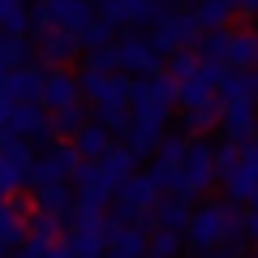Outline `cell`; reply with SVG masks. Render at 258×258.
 <instances>
[{"instance_id": "cell-21", "label": "cell", "mask_w": 258, "mask_h": 258, "mask_svg": "<svg viewBox=\"0 0 258 258\" xmlns=\"http://www.w3.org/2000/svg\"><path fill=\"white\" fill-rule=\"evenodd\" d=\"M39 52H43V60L64 64V60H74V56L82 52V43H78L74 30H56V26H47V30H43V43H39Z\"/></svg>"}, {"instance_id": "cell-36", "label": "cell", "mask_w": 258, "mask_h": 258, "mask_svg": "<svg viewBox=\"0 0 258 258\" xmlns=\"http://www.w3.org/2000/svg\"><path fill=\"white\" fill-rule=\"evenodd\" d=\"M129 120H134V112H129V108H103L99 112V125H108V134H125Z\"/></svg>"}, {"instance_id": "cell-43", "label": "cell", "mask_w": 258, "mask_h": 258, "mask_svg": "<svg viewBox=\"0 0 258 258\" xmlns=\"http://www.w3.org/2000/svg\"><path fill=\"white\" fill-rule=\"evenodd\" d=\"M254 258H258V254H254Z\"/></svg>"}, {"instance_id": "cell-20", "label": "cell", "mask_w": 258, "mask_h": 258, "mask_svg": "<svg viewBox=\"0 0 258 258\" xmlns=\"http://www.w3.org/2000/svg\"><path fill=\"white\" fill-rule=\"evenodd\" d=\"M26 237V207L5 198L0 203V249H18Z\"/></svg>"}, {"instance_id": "cell-40", "label": "cell", "mask_w": 258, "mask_h": 258, "mask_svg": "<svg viewBox=\"0 0 258 258\" xmlns=\"http://www.w3.org/2000/svg\"><path fill=\"white\" fill-rule=\"evenodd\" d=\"M203 258H237V249H228V245H220V249H211V254H203Z\"/></svg>"}, {"instance_id": "cell-23", "label": "cell", "mask_w": 258, "mask_h": 258, "mask_svg": "<svg viewBox=\"0 0 258 258\" xmlns=\"http://www.w3.org/2000/svg\"><path fill=\"white\" fill-rule=\"evenodd\" d=\"M228 69H258V35L232 30L228 35Z\"/></svg>"}, {"instance_id": "cell-13", "label": "cell", "mask_w": 258, "mask_h": 258, "mask_svg": "<svg viewBox=\"0 0 258 258\" xmlns=\"http://www.w3.org/2000/svg\"><path fill=\"white\" fill-rule=\"evenodd\" d=\"M43 82L47 74L35 64H18L5 74V99L9 103H43Z\"/></svg>"}, {"instance_id": "cell-11", "label": "cell", "mask_w": 258, "mask_h": 258, "mask_svg": "<svg viewBox=\"0 0 258 258\" xmlns=\"http://www.w3.org/2000/svg\"><path fill=\"white\" fill-rule=\"evenodd\" d=\"M116 69L120 74H159V52H155V43L151 39H142V35H125L116 43Z\"/></svg>"}, {"instance_id": "cell-6", "label": "cell", "mask_w": 258, "mask_h": 258, "mask_svg": "<svg viewBox=\"0 0 258 258\" xmlns=\"http://www.w3.org/2000/svg\"><path fill=\"white\" fill-rule=\"evenodd\" d=\"M74 189H78V207H82V211H99V215H103V207L116 198V185L103 176L99 159H82V164H78Z\"/></svg>"}, {"instance_id": "cell-33", "label": "cell", "mask_w": 258, "mask_h": 258, "mask_svg": "<svg viewBox=\"0 0 258 258\" xmlns=\"http://www.w3.org/2000/svg\"><path fill=\"white\" fill-rule=\"evenodd\" d=\"M78 43H82V47H91V52H95V47H108V43H112V26H108L103 18H99V22L91 18L82 30H78Z\"/></svg>"}, {"instance_id": "cell-9", "label": "cell", "mask_w": 258, "mask_h": 258, "mask_svg": "<svg viewBox=\"0 0 258 258\" xmlns=\"http://www.w3.org/2000/svg\"><path fill=\"white\" fill-rule=\"evenodd\" d=\"M78 164H82V155H78L74 147H47V155H39L35 164H30V189L35 185H52V181H74Z\"/></svg>"}, {"instance_id": "cell-35", "label": "cell", "mask_w": 258, "mask_h": 258, "mask_svg": "<svg viewBox=\"0 0 258 258\" xmlns=\"http://www.w3.org/2000/svg\"><path fill=\"white\" fill-rule=\"evenodd\" d=\"M203 64V56H198V47H181V52H172V64H168V74L181 82V78H189L194 69Z\"/></svg>"}, {"instance_id": "cell-2", "label": "cell", "mask_w": 258, "mask_h": 258, "mask_svg": "<svg viewBox=\"0 0 258 258\" xmlns=\"http://www.w3.org/2000/svg\"><path fill=\"white\" fill-rule=\"evenodd\" d=\"M211 185H215V147H211V142H189L172 194H176V198H185V203H194V198L207 194Z\"/></svg>"}, {"instance_id": "cell-12", "label": "cell", "mask_w": 258, "mask_h": 258, "mask_svg": "<svg viewBox=\"0 0 258 258\" xmlns=\"http://www.w3.org/2000/svg\"><path fill=\"white\" fill-rule=\"evenodd\" d=\"M13 138H26V142H39V138H52V116L43 112V103H13L9 120H5Z\"/></svg>"}, {"instance_id": "cell-31", "label": "cell", "mask_w": 258, "mask_h": 258, "mask_svg": "<svg viewBox=\"0 0 258 258\" xmlns=\"http://www.w3.org/2000/svg\"><path fill=\"white\" fill-rule=\"evenodd\" d=\"M52 245H56V237H52V232L26 228V237H22V245H18V249H13V258H43Z\"/></svg>"}, {"instance_id": "cell-30", "label": "cell", "mask_w": 258, "mask_h": 258, "mask_svg": "<svg viewBox=\"0 0 258 258\" xmlns=\"http://www.w3.org/2000/svg\"><path fill=\"white\" fill-rule=\"evenodd\" d=\"M198 56L228 69V30H207V39L198 43Z\"/></svg>"}, {"instance_id": "cell-15", "label": "cell", "mask_w": 258, "mask_h": 258, "mask_svg": "<svg viewBox=\"0 0 258 258\" xmlns=\"http://www.w3.org/2000/svg\"><path fill=\"white\" fill-rule=\"evenodd\" d=\"M108 254L116 258H142L147 254V228L134 220H112L108 224Z\"/></svg>"}, {"instance_id": "cell-37", "label": "cell", "mask_w": 258, "mask_h": 258, "mask_svg": "<svg viewBox=\"0 0 258 258\" xmlns=\"http://www.w3.org/2000/svg\"><path fill=\"white\" fill-rule=\"evenodd\" d=\"M245 237H254V241H258V198L249 203V215H245Z\"/></svg>"}, {"instance_id": "cell-10", "label": "cell", "mask_w": 258, "mask_h": 258, "mask_svg": "<svg viewBox=\"0 0 258 258\" xmlns=\"http://www.w3.org/2000/svg\"><path fill=\"white\" fill-rule=\"evenodd\" d=\"M185 147H189V138H181V134H172V138H164L155 147V159H151V185H155L159 194L172 189L176 185V172H181V159H185Z\"/></svg>"}, {"instance_id": "cell-39", "label": "cell", "mask_w": 258, "mask_h": 258, "mask_svg": "<svg viewBox=\"0 0 258 258\" xmlns=\"http://www.w3.org/2000/svg\"><path fill=\"white\" fill-rule=\"evenodd\" d=\"M43 258H69V249H64V241H56V245L52 249H47V254Z\"/></svg>"}, {"instance_id": "cell-8", "label": "cell", "mask_w": 258, "mask_h": 258, "mask_svg": "<svg viewBox=\"0 0 258 258\" xmlns=\"http://www.w3.org/2000/svg\"><path fill=\"white\" fill-rule=\"evenodd\" d=\"M159 203V189L151 185V176H129L125 185L116 189V220H134L142 224Z\"/></svg>"}, {"instance_id": "cell-24", "label": "cell", "mask_w": 258, "mask_h": 258, "mask_svg": "<svg viewBox=\"0 0 258 258\" xmlns=\"http://www.w3.org/2000/svg\"><path fill=\"white\" fill-rule=\"evenodd\" d=\"M35 207H39L43 215H60V220H69L74 198H69L64 181H52V185H35Z\"/></svg>"}, {"instance_id": "cell-1", "label": "cell", "mask_w": 258, "mask_h": 258, "mask_svg": "<svg viewBox=\"0 0 258 258\" xmlns=\"http://www.w3.org/2000/svg\"><path fill=\"white\" fill-rule=\"evenodd\" d=\"M241 237H245V215H237V203H203L185 224V241L194 254H211L220 245L237 249Z\"/></svg>"}, {"instance_id": "cell-5", "label": "cell", "mask_w": 258, "mask_h": 258, "mask_svg": "<svg viewBox=\"0 0 258 258\" xmlns=\"http://www.w3.org/2000/svg\"><path fill=\"white\" fill-rule=\"evenodd\" d=\"M220 78H224V64L203 60L189 78L176 82V103H181V108H207V103H220Z\"/></svg>"}, {"instance_id": "cell-38", "label": "cell", "mask_w": 258, "mask_h": 258, "mask_svg": "<svg viewBox=\"0 0 258 258\" xmlns=\"http://www.w3.org/2000/svg\"><path fill=\"white\" fill-rule=\"evenodd\" d=\"M232 9H241V13H258V0H232Z\"/></svg>"}, {"instance_id": "cell-3", "label": "cell", "mask_w": 258, "mask_h": 258, "mask_svg": "<svg viewBox=\"0 0 258 258\" xmlns=\"http://www.w3.org/2000/svg\"><path fill=\"white\" fill-rule=\"evenodd\" d=\"M176 103V78L172 74H147L142 82H134V95H129V112L134 116H151L168 125V112Z\"/></svg>"}, {"instance_id": "cell-17", "label": "cell", "mask_w": 258, "mask_h": 258, "mask_svg": "<svg viewBox=\"0 0 258 258\" xmlns=\"http://www.w3.org/2000/svg\"><path fill=\"white\" fill-rule=\"evenodd\" d=\"M125 138V151L134 159H142V155H151V151L164 142V120H151V116H134L129 120V129L120 134Z\"/></svg>"}, {"instance_id": "cell-26", "label": "cell", "mask_w": 258, "mask_h": 258, "mask_svg": "<svg viewBox=\"0 0 258 258\" xmlns=\"http://www.w3.org/2000/svg\"><path fill=\"white\" fill-rule=\"evenodd\" d=\"M134 164H138V159L129 155L125 147H108V155L99 159V168H103V176H108V181L116 185V189H120V185L129 181V176H134Z\"/></svg>"}, {"instance_id": "cell-16", "label": "cell", "mask_w": 258, "mask_h": 258, "mask_svg": "<svg viewBox=\"0 0 258 258\" xmlns=\"http://www.w3.org/2000/svg\"><path fill=\"white\" fill-rule=\"evenodd\" d=\"M254 125H258L254 103H220V134H224V142L254 138Z\"/></svg>"}, {"instance_id": "cell-7", "label": "cell", "mask_w": 258, "mask_h": 258, "mask_svg": "<svg viewBox=\"0 0 258 258\" xmlns=\"http://www.w3.org/2000/svg\"><path fill=\"white\" fill-rule=\"evenodd\" d=\"M198 39H203V26H198V18L194 13H185V9H172L164 22H159V30H155V52L159 56H172V52H181V47H198Z\"/></svg>"}, {"instance_id": "cell-41", "label": "cell", "mask_w": 258, "mask_h": 258, "mask_svg": "<svg viewBox=\"0 0 258 258\" xmlns=\"http://www.w3.org/2000/svg\"><path fill=\"white\" fill-rule=\"evenodd\" d=\"M69 258H74V254H69ZM86 258H103V254H86Z\"/></svg>"}, {"instance_id": "cell-22", "label": "cell", "mask_w": 258, "mask_h": 258, "mask_svg": "<svg viewBox=\"0 0 258 258\" xmlns=\"http://www.w3.org/2000/svg\"><path fill=\"white\" fill-rule=\"evenodd\" d=\"M108 147H112V134H108V125H99V120H86V125L74 134V151L82 159H103Z\"/></svg>"}, {"instance_id": "cell-28", "label": "cell", "mask_w": 258, "mask_h": 258, "mask_svg": "<svg viewBox=\"0 0 258 258\" xmlns=\"http://www.w3.org/2000/svg\"><path fill=\"white\" fill-rule=\"evenodd\" d=\"M176 254H181V232L155 228L147 237V254H142V258H176Z\"/></svg>"}, {"instance_id": "cell-4", "label": "cell", "mask_w": 258, "mask_h": 258, "mask_svg": "<svg viewBox=\"0 0 258 258\" xmlns=\"http://www.w3.org/2000/svg\"><path fill=\"white\" fill-rule=\"evenodd\" d=\"M82 95L95 103V112L103 108H129V95H134V82L125 74H95V69H82Z\"/></svg>"}, {"instance_id": "cell-14", "label": "cell", "mask_w": 258, "mask_h": 258, "mask_svg": "<svg viewBox=\"0 0 258 258\" xmlns=\"http://www.w3.org/2000/svg\"><path fill=\"white\" fill-rule=\"evenodd\" d=\"M91 22V5L86 0H47L43 9H39V26H56V30H82Z\"/></svg>"}, {"instance_id": "cell-29", "label": "cell", "mask_w": 258, "mask_h": 258, "mask_svg": "<svg viewBox=\"0 0 258 258\" xmlns=\"http://www.w3.org/2000/svg\"><path fill=\"white\" fill-rule=\"evenodd\" d=\"M82 125H86V108H82V99H78V103H69V108H60V112L52 116V129L60 134V138H74V134H78Z\"/></svg>"}, {"instance_id": "cell-18", "label": "cell", "mask_w": 258, "mask_h": 258, "mask_svg": "<svg viewBox=\"0 0 258 258\" xmlns=\"http://www.w3.org/2000/svg\"><path fill=\"white\" fill-rule=\"evenodd\" d=\"M220 103H258V69H224Z\"/></svg>"}, {"instance_id": "cell-25", "label": "cell", "mask_w": 258, "mask_h": 258, "mask_svg": "<svg viewBox=\"0 0 258 258\" xmlns=\"http://www.w3.org/2000/svg\"><path fill=\"white\" fill-rule=\"evenodd\" d=\"M151 215H155V228H172V232H181L185 224H189L194 211H189V203H185V198H176V194H172V198H159Z\"/></svg>"}, {"instance_id": "cell-19", "label": "cell", "mask_w": 258, "mask_h": 258, "mask_svg": "<svg viewBox=\"0 0 258 258\" xmlns=\"http://www.w3.org/2000/svg\"><path fill=\"white\" fill-rule=\"evenodd\" d=\"M78 99H82V82H78L74 74H64V69L47 74V82H43V108L60 112V108H69V103H78Z\"/></svg>"}, {"instance_id": "cell-32", "label": "cell", "mask_w": 258, "mask_h": 258, "mask_svg": "<svg viewBox=\"0 0 258 258\" xmlns=\"http://www.w3.org/2000/svg\"><path fill=\"white\" fill-rule=\"evenodd\" d=\"M220 125V103H207V108H185V129L189 134H207V129Z\"/></svg>"}, {"instance_id": "cell-27", "label": "cell", "mask_w": 258, "mask_h": 258, "mask_svg": "<svg viewBox=\"0 0 258 258\" xmlns=\"http://www.w3.org/2000/svg\"><path fill=\"white\" fill-rule=\"evenodd\" d=\"M198 26L203 30H224L232 18V0H198V9H194Z\"/></svg>"}, {"instance_id": "cell-42", "label": "cell", "mask_w": 258, "mask_h": 258, "mask_svg": "<svg viewBox=\"0 0 258 258\" xmlns=\"http://www.w3.org/2000/svg\"><path fill=\"white\" fill-rule=\"evenodd\" d=\"M254 138H258V125H254Z\"/></svg>"}, {"instance_id": "cell-34", "label": "cell", "mask_w": 258, "mask_h": 258, "mask_svg": "<svg viewBox=\"0 0 258 258\" xmlns=\"http://www.w3.org/2000/svg\"><path fill=\"white\" fill-rule=\"evenodd\" d=\"M237 164H241V147L237 142H224V147L215 151V181H228V176L237 172Z\"/></svg>"}]
</instances>
